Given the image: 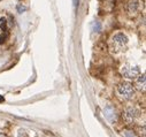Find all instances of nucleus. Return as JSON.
Masks as SVG:
<instances>
[{"label":"nucleus","instance_id":"obj_1","mask_svg":"<svg viewBox=\"0 0 146 137\" xmlns=\"http://www.w3.org/2000/svg\"><path fill=\"white\" fill-rule=\"evenodd\" d=\"M128 45V37L123 32H117L109 41V51L112 54L122 53Z\"/></svg>","mask_w":146,"mask_h":137},{"label":"nucleus","instance_id":"obj_2","mask_svg":"<svg viewBox=\"0 0 146 137\" xmlns=\"http://www.w3.org/2000/svg\"><path fill=\"white\" fill-rule=\"evenodd\" d=\"M116 90H117L119 96H120L121 98L125 99V100H130V99H132L133 96H135V89H133L132 84L129 83V82L120 83V84L117 85Z\"/></svg>","mask_w":146,"mask_h":137},{"label":"nucleus","instance_id":"obj_3","mask_svg":"<svg viewBox=\"0 0 146 137\" xmlns=\"http://www.w3.org/2000/svg\"><path fill=\"white\" fill-rule=\"evenodd\" d=\"M121 74L124 77L128 78H136L139 74H140V69L139 67L136 65H131V63H127L124 66H122L121 68Z\"/></svg>","mask_w":146,"mask_h":137},{"label":"nucleus","instance_id":"obj_4","mask_svg":"<svg viewBox=\"0 0 146 137\" xmlns=\"http://www.w3.org/2000/svg\"><path fill=\"white\" fill-rule=\"evenodd\" d=\"M139 116H140V111L137 107H135V106L127 107L125 111H124V114H123V118H124L125 122L130 123V124L135 123L139 119Z\"/></svg>","mask_w":146,"mask_h":137},{"label":"nucleus","instance_id":"obj_5","mask_svg":"<svg viewBox=\"0 0 146 137\" xmlns=\"http://www.w3.org/2000/svg\"><path fill=\"white\" fill-rule=\"evenodd\" d=\"M8 37V27L5 17H0V44H3Z\"/></svg>","mask_w":146,"mask_h":137},{"label":"nucleus","instance_id":"obj_6","mask_svg":"<svg viewBox=\"0 0 146 137\" xmlns=\"http://www.w3.org/2000/svg\"><path fill=\"white\" fill-rule=\"evenodd\" d=\"M104 115L105 118L111 122V123H114L116 122V119H117V114H116V111L114 107L112 106H106L105 110H104Z\"/></svg>","mask_w":146,"mask_h":137},{"label":"nucleus","instance_id":"obj_7","mask_svg":"<svg viewBox=\"0 0 146 137\" xmlns=\"http://www.w3.org/2000/svg\"><path fill=\"white\" fill-rule=\"evenodd\" d=\"M127 12L130 16H135L138 14L139 12V3L137 0H133V1H130L128 5H127Z\"/></svg>","mask_w":146,"mask_h":137},{"label":"nucleus","instance_id":"obj_8","mask_svg":"<svg viewBox=\"0 0 146 137\" xmlns=\"http://www.w3.org/2000/svg\"><path fill=\"white\" fill-rule=\"evenodd\" d=\"M145 82H146V78H145V75L144 74H139L137 77H136V86L139 89V90H145Z\"/></svg>","mask_w":146,"mask_h":137},{"label":"nucleus","instance_id":"obj_9","mask_svg":"<svg viewBox=\"0 0 146 137\" xmlns=\"http://www.w3.org/2000/svg\"><path fill=\"white\" fill-rule=\"evenodd\" d=\"M122 135H123L124 137H138V136L136 135V132L132 131V130H130V129H125V130H123Z\"/></svg>","mask_w":146,"mask_h":137},{"label":"nucleus","instance_id":"obj_10","mask_svg":"<svg viewBox=\"0 0 146 137\" xmlns=\"http://www.w3.org/2000/svg\"><path fill=\"white\" fill-rule=\"evenodd\" d=\"M100 29H101V24L97 21L96 23H93V31H96V32H99L100 31Z\"/></svg>","mask_w":146,"mask_h":137},{"label":"nucleus","instance_id":"obj_11","mask_svg":"<svg viewBox=\"0 0 146 137\" xmlns=\"http://www.w3.org/2000/svg\"><path fill=\"white\" fill-rule=\"evenodd\" d=\"M0 137H5V136H4V134H3L1 131H0Z\"/></svg>","mask_w":146,"mask_h":137}]
</instances>
